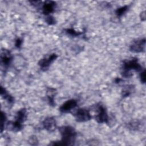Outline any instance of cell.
<instances>
[{"label":"cell","mask_w":146,"mask_h":146,"mask_svg":"<svg viewBox=\"0 0 146 146\" xmlns=\"http://www.w3.org/2000/svg\"><path fill=\"white\" fill-rule=\"evenodd\" d=\"M62 139L60 141H54L50 144L52 145H71L75 143L76 132L74 127L70 125L62 126L58 128Z\"/></svg>","instance_id":"6da1fadb"},{"label":"cell","mask_w":146,"mask_h":146,"mask_svg":"<svg viewBox=\"0 0 146 146\" xmlns=\"http://www.w3.org/2000/svg\"><path fill=\"white\" fill-rule=\"evenodd\" d=\"M142 70V66L139 63L137 58H133L131 59L125 60L123 61L121 74L123 77L128 78L132 76V74L131 73L132 70L141 71Z\"/></svg>","instance_id":"7a4b0ae2"},{"label":"cell","mask_w":146,"mask_h":146,"mask_svg":"<svg viewBox=\"0 0 146 146\" xmlns=\"http://www.w3.org/2000/svg\"><path fill=\"white\" fill-rule=\"evenodd\" d=\"M27 117V110L25 108L20 109L16 113L15 120L10 121L7 123V127L9 126L10 130L13 132H18L23 128V123Z\"/></svg>","instance_id":"3957f363"},{"label":"cell","mask_w":146,"mask_h":146,"mask_svg":"<svg viewBox=\"0 0 146 146\" xmlns=\"http://www.w3.org/2000/svg\"><path fill=\"white\" fill-rule=\"evenodd\" d=\"M96 114L95 116L96 121L99 123H108L109 116L107 113V109L104 105L99 103L96 105Z\"/></svg>","instance_id":"277c9868"},{"label":"cell","mask_w":146,"mask_h":146,"mask_svg":"<svg viewBox=\"0 0 146 146\" xmlns=\"http://www.w3.org/2000/svg\"><path fill=\"white\" fill-rule=\"evenodd\" d=\"M74 116L78 122H86L92 117L89 110L84 108H78L74 113Z\"/></svg>","instance_id":"5b68a950"},{"label":"cell","mask_w":146,"mask_h":146,"mask_svg":"<svg viewBox=\"0 0 146 146\" xmlns=\"http://www.w3.org/2000/svg\"><path fill=\"white\" fill-rule=\"evenodd\" d=\"M57 58V54H56L55 53L51 54L48 57H45L40 59L38 62V66H39L42 71H46L49 68L51 63H52Z\"/></svg>","instance_id":"8992f818"},{"label":"cell","mask_w":146,"mask_h":146,"mask_svg":"<svg viewBox=\"0 0 146 146\" xmlns=\"http://www.w3.org/2000/svg\"><path fill=\"white\" fill-rule=\"evenodd\" d=\"M13 58V55L9 50L6 49L2 50L0 58L2 67L4 69H7L12 62Z\"/></svg>","instance_id":"52a82bcc"},{"label":"cell","mask_w":146,"mask_h":146,"mask_svg":"<svg viewBox=\"0 0 146 146\" xmlns=\"http://www.w3.org/2000/svg\"><path fill=\"white\" fill-rule=\"evenodd\" d=\"M145 45V39H139L132 41L129 46V50L133 52H141L144 51Z\"/></svg>","instance_id":"ba28073f"},{"label":"cell","mask_w":146,"mask_h":146,"mask_svg":"<svg viewBox=\"0 0 146 146\" xmlns=\"http://www.w3.org/2000/svg\"><path fill=\"white\" fill-rule=\"evenodd\" d=\"M78 106V102L74 99H70L65 102L59 107V111L62 113H68L75 109Z\"/></svg>","instance_id":"9c48e42d"},{"label":"cell","mask_w":146,"mask_h":146,"mask_svg":"<svg viewBox=\"0 0 146 146\" xmlns=\"http://www.w3.org/2000/svg\"><path fill=\"white\" fill-rule=\"evenodd\" d=\"M42 126L44 129L48 132H53L57 128L56 120L53 117L45 118L42 121Z\"/></svg>","instance_id":"30bf717a"},{"label":"cell","mask_w":146,"mask_h":146,"mask_svg":"<svg viewBox=\"0 0 146 146\" xmlns=\"http://www.w3.org/2000/svg\"><path fill=\"white\" fill-rule=\"evenodd\" d=\"M56 7V3L55 2L51 1H46L42 5V13L46 15H50V14L55 11Z\"/></svg>","instance_id":"8fae6325"},{"label":"cell","mask_w":146,"mask_h":146,"mask_svg":"<svg viewBox=\"0 0 146 146\" xmlns=\"http://www.w3.org/2000/svg\"><path fill=\"white\" fill-rule=\"evenodd\" d=\"M56 94V91L55 88H53L51 87L47 88V97L48 101V103L50 106H55L54 98Z\"/></svg>","instance_id":"7c38bea8"},{"label":"cell","mask_w":146,"mask_h":146,"mask_svg":"<svg viewBox=\"0 0 146 146\" xmlns=\"http://www.w3.org/2000/svg\"><path fill=\"white\" fill-rule=\"evenodd\" d=\"M1 95L3 98V99L6 100L9 104L12 105L14 103V98L10 94H9V92L6 90V89L2 86L1 87Z\"/></svg>","instance_id":"4fadbf2b"},{"label":"cell","mask_w":146,"mask_h":146,"mask_svg":"<svg viewBox=\"0 0 146 146\" xmlns=\"http://www.w3.org/2000/svg\"><path fill=\"white\" fill-rule=\"evenodd\" d=\"M133 89H134V86L132 84L126 86L123 88L121 91V96L123 98H125L129 96L132 94V91H133Z\"/></svg>","instance_id":"5bb4252c"},{"label":"cell","mask_w":146,"mask_h":146,"mask_svg":"<svg viewBox=\"0 0 146 146\" xmlns=\"http://www.w3.org/2000/svg\"><path fill=\"white\" fill-rule=\"evenodd\" d=\"M64 31L66 33L69 35H71L74 37H76V36H79L82 35L83 34L84 32L83 31H76L75 29L73 28H70V29H64Z\"/></svg>","instance_id":"9a60e30c"},{"label":"cell","mask_w":146,"mask_h":146,"mask_svg":"<svg viewBox=\"0 0 146 146\" xmlns=\"http://www.w3.org/2000/svg\"><path fill=\"white\" fill-rule=\"evenodd\" d=\"M129 5H125L124 6H122L117 9L115 11V14L116 16L118 18H120L127 11V10L129 9Z\"/></svg>","instance_id":"2e32d148"},{"label":"cell","mask_w":146,"mask_h":146,"mask_svg":"<svg viewBox=\"0 0 146 146\" xmlns=\"http://www.w3.org/2000/svg\"><path fill=\"white\" fill-rule=\"evenodd\" d=\"M1 132H3V130L5 128V123L6 121V113L3 111H1Z\"/></svg>","instance_id":"e0dca14e"},{"label":"cell","mask_w":146,"mask_h":146,"mask_svg":"<svg viewBox=\"0 0 146 146\" xmlns=\"http://www.w3.org/2000/svg\"><path fill=\"white\" fill-rule=\"evenodd\" d=\"M46 23L49 25H55L56 23V20L55 19V18L54 17H52V15H48L45 19Z\"/></svg>","instance_id":"ac0fdd59"},{"label":"cell","mask_w":146,"mask_h":146,"mask_svg":"<svg viewBox=\"0 0 146 146\" xmlns=\"http://www.w3.org/2000/svg\"><path fill=\"white\" fill-rule=\"evenodd\" d=\"M140 81L143 83H145V71L144 69L143 70L141 71L140 74Z\"/></svg>","instance_id":"d6986e66"},{"label":"cell","mask_w":146,"mask_h":146,"mask_svg":"<svg viewBox=\"0 0 146 146\" xmlns=\"http://www.w3.org/2000/svg\"><path fill=\"white\" fill-rule=\"evenodd\" d=\"M38 140L35 136H31L29 140V143L31 145H36L38 144Z\"/></svg>","instance_id":"ffe728a7"},{"label":"cell","mask_w":146,"mask_h":146,"mask_svg":"<svg viewBox=\"0 0 146 146\" xmlns=\"http://www.w3.org/2000/svg\"><path fill=\"white\" fill-rule=\"evenodd\" d=\"M22 39L21 38H18L15 42V46L17 48H21L22 44Z\"/></svg>","instance_id":"44dd1931"},{"label":"cell","mask_w":146,"mask_h":146,"mask_svg":"<svg viewBox=\"0 0 146 146\" xmlns=\"http://www.w3.org/2000/svg\"><path fill=\"white\" fill-rule=\"evenodd\" d=\"M140 18H141V19L142 21H144L145 20V11H143L140 14Z\"/></svg>","instance_id":"7402d4cb"}]
</instances>
